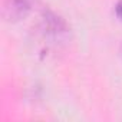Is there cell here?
<instances>
[{"label":"cell","mask_w":122,"mask_h":122,"mask_svg":"<svg viewBox=\"0 0 122 122\" xmlns=\"http://www.w3.org/2000/svg\"><path fill=\"white\" fill-rule=\"evenodd\" d=\"M32 0H5V15L10 20L22 19L30 10Z\"/></svg>","instance_id":"6da1fadb"},{"label":"cell","mask_w":122,"mask_h":122,"mask_svg":"<svg viewBox=\"0 0 122 122\" xmlns=\"http://www.w3.org/2000/svg\"><path fill=\"white\" fill-rule=\"evenodd\" d=\"M115 12H116V15H118V17H121L122 19V0L116 5V7H115Z\"/></svg>","instance_id":"7a4b0ae2"}]
</instances>
